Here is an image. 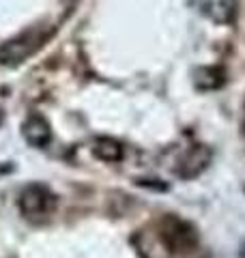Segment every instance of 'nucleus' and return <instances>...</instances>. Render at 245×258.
I'll return each mask as SVG.
<instances>
[{"label": "nucleus", "mask_w": 245, "mask_h": 258, "mask_svg": "<svg viewBox=\"0 0 245 258\" xmlns=\"http://www.w3.org/2000/svg\"><path fill=\"white\" fill-rule=\"evenodd\" d=\"M151 241L161 249V258H172V256H187L194 252L196 243V232L185 222L176 217H166L159 222V228L151 235Z\"/></svg>", "instance_id": "obj_1"}, {"label": "nucleus", "mask_w": 245, "mask_h": 258, "mask_svg": "<svg viewBox=\"0 0 245 258\" xmlns=\"http://www.w3.org/2000/svg\"><path fill=\"white\" fill-rule=\"evenodd\" d=\"M24 138L30 147H45L47 142L52 140V129H50V123L39 116V114H32L26 123H24Z\"/></svg>", "instance_id": "obj_5"}, {"label": "nucleus", "mask_w": 245, "mask_h": 258, "mask_svg": "<svg viewBox=\"0 0 245 258\" xmlns=\"http://www.w3.org/2000/svg\"><path fill=\"white\" fill-rule=\"evenodd\" d=\"M52 26L47 24H39V26H30L28 30H22L20 35H15L7 43L0 45V64H20L32 54H37L45 41H50L52 37Z\"/></svg>", "instance_id": "obj_2"}, {"label": "nucleus", "mask_w": 245, "mask_h": 258, "mask_svg": "<svg viewBox=\"0 0 245 258\" xmlns=\"http://www.w3.org/2000/svg\"><path fill=\"white\" fill-rule=\"evenodd\" d=\"M243 112H245V108H243ZM243 116H245V114H243Z\"/></svg>", "instance_id": "obj_7"}, {"label": "nucleus", "mask_w": 245, "mask_h": 258, "mask_svg": "<svg viewBox=\"0 0 245 258\" xmlns=\"http://www.w3.org/2000/svg\"><path fill=\"white\" fill-rule=\"evenodd\" d=\"M20 209L28 220L43 222L54 213L56 196L45 187V185L32 183V185H28V187H24L22 194H20Z\"/></svg>", "instance_id": "obj_3"}, {"label": "nucleus", "mask_w": 245, "mask_h": 258, "mask_svg": "<svg viewBox=\"0 0 245 258\" xmlns=\"http://www.w3.org/2000/svg\"><path fill=\"white\" fill-rule=\"evenodd\" d=\"M93 153L103 161H118L122 157V147L112 138H99L95 140Z\"/></svg>", "instance_id": "obj_6"}, {"label": "nucleus", "mask_w": 245, "mask_h": 258, "mask_svg": "<svg viewBox=\"0 0 245 258\" xmlns=\"http://www.w3.org/2000/svg\"><path fill=\"white\" fill-rule=\"evenodd\" d=\"M211 159V151L202 144H196L190 151H185V155L178 161V168H176V174L183 176V179H194L198 176L204 168H207Z\"/></svg>", "instance_id": "obj_4"}]
</instances>
